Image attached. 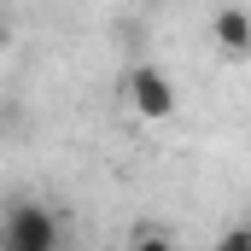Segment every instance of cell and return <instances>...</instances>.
<instances>
[{
  "mask_svg": "<svg viewBox=\"0 0 251 251\" xmlns=\"http://www.w3.org/2000/svg\"><path fill=\"white\" fill-rule=\"evenodd\" d=\"M128 251H176V240H170L164 228H134V234H128Z\"/></svg>",
  "mask_w": 251,
  "mask_h": 251,
  "instance_id": "4",
  "label": "cell"
},
{
  "mask_svg": "<svg viewBox=\"0 0 251 251\" xmlns=\"http://www.w3.org/2000/svg\"><path fill=\"white\" fill-rule=\"evenodd\" d=\"M216 251H251V228H234V234H228Z\"/></svg>",
  "mask_w": 251,
  "mask_h": 251,
  "instance_id": "5",
  "label": "cell"
},
{
  "mask_svg": "<svg viewBox=\"0 0 251 251\" xmlns=\"http://www.w3.org/2000/svg\"><path fill=\"white\" fill-rule=\"evenodd\" d=\"M128 105L140 111V117H170L176 111V88H170V76L158 70V64H134L128 70Z\"/></svg>",
  "mask_w": 251,
  "mask_h": 251,
  "instance_id": "2",
  "label": "cell"
},
{
  "mask_svg": "<svg viewBox=\"0 0 251 251\" xmlns=\"http://www.w3.org/2000/svg\"><path fill=\"white\" fill-rule=\"evenodd\" d=\"M210 35H216V47H222L228 59H246L251 53V18L240 6H222V12L210 18Z\"/></svg>",
  "mask_w": 251,
  "mask_h": 251,
  "instance_id": "3",
  "label": "cell"
},
{
  "mask_svg": "<svg viewBox=\"0 0 251 251\" xmlns=\"http://www.w3.org/2000/svg\"><path fill=\"white\" fill-rule=\"evenodd\" d=\"M0 251H59V216L41 199H12L0 216Z\"/></svg>",
  "mask_w": 251,
  "mask_h": 251,
  "instance_id": "1",
  "label": "cell"
}]
</instances>
